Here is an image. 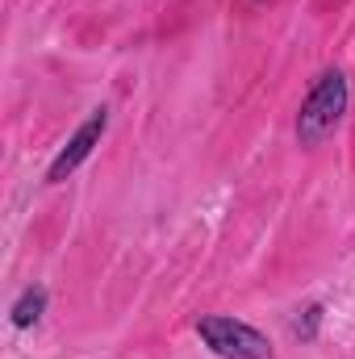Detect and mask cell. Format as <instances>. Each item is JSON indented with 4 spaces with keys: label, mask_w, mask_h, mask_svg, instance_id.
<instances>
[{
    "label": "cell",
    "mask_w": 355,
    "mask_h": 359,
    "mask_svg": "<svg viewBox=\"0 0 355 359\" xmlns=\"http://www.w3.org/2000/svg\"><path fill=\"white\" fill-rule=\"evenodd\" d=\"M196 334L205 339V347L222 359H272V343L255 326L239 322V318H201Z\"/></svg>",
    "instance_id": "2"
},
{
    "label": "cell",
    "mask_w": 355,
    "mask_h": 359,
    "mask_svg": "<svg viewBox=\"0 0 355 359\" xmlns=\"http://www.w3.org/2000/svg\"><path fill=\"white\" fill-rule=\"evenodd\" d=\"M105 130H109V109H92L88 121L67 138V147L55 155V163H51V172H46V184H63V180L72 176L84 159H88L92 151L100 147V138H105Z\"/></svg>",
    "instance_id": "3"
},
{
    "label": "cell",
    "mask_w": 355,
    "mask_h": 359,
    "mask_svg": "<svg viewBox=\"0 0 355 359\" xmlns=\"http://www.w3.org/2000/svg\"><path fill=\"white\" fill-rule=\"evenodd\" d=\"M318 326H322V305H309V309L293 322V334H297L301 343H309V339H318Z\"/></svg>",
    "instance_id": "5"
},
{
    "label": "cell",
    "mask_w": 355,
    "mask_h": 359,
    "mask_svg": "<svg viewBox=\"0 0 355 359\" xmlns=\"http://www.w3.org/2000/svg\"><path fill=\"white\" fill-rule=\"evenodd\" d=\"M42 313H46V288H25L17 301H13V326L17 330H29V326H38L42 322Z\"/></svg>",
    "instance_id": "4"
},
{
    "label": "cell",
    "mask_w": 355,
    "mask_h": 359,
    "mask_svg": "<svg viewBox=\"0 0 355 359\" xmlns=\"http://www.w3.org/2000/svg\"><path fill=\"white\" fill-rule=\"evenodd\" d=\"M347 96H351V92H347V76H343L339 67L322 72L318 84L305 96L301 113H297V142H301V147L326 142V138L339 130L343 113H347Z\"/></svg>",
    "instance_id": "1"
}]
</instances>
